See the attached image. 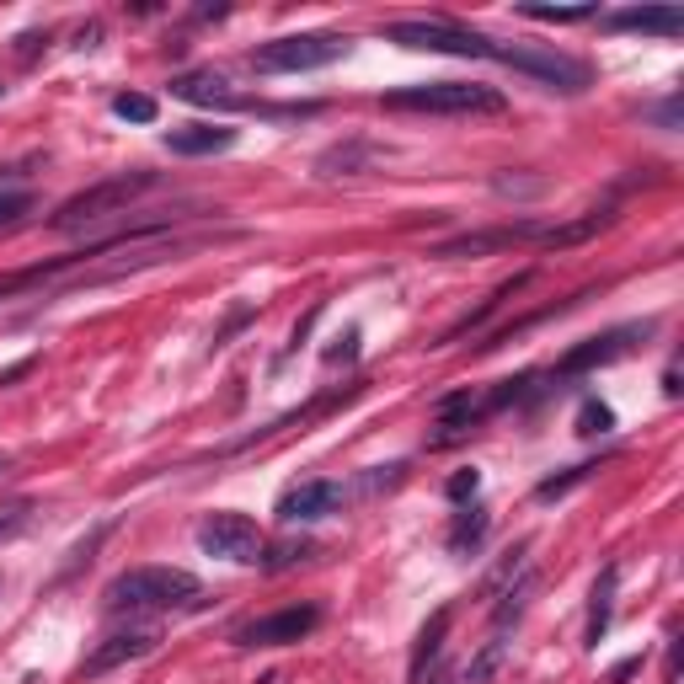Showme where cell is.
Returning a JSON list of instances; mask_svg holds the SVG:
<instances>
[{
  "label": "cell",
  "instance_id": "6da1fadb",
  "mask_svg": "<svg viewBox=\"0 0 684 684\" xmlns=\"http://www.w3.org/2000/svg\"><path fill=\"white\" fill-rule=\"evenodd\" d=\"M204 583L182 567H129L102 588L107 615H155V610H198Z\"/></svg>",
  "mask_w": 684,
  "mask_h": 684
},
{
  "label": "cell",
  "instance_id": "7a4b0ae2",
  "mask_svg": "<svg viewBox=\"0 0 684 684\" xmlns=\"http://www.w3.org/2000/svg\"><path fill=\"white\" fill-rule=\"evenodd\" d=\"M391 113H439V118H481V113H503L508 97L497 86L481 81H417L396 86L380 97Z\"/></svg>",
  "mask_w": 684,
  "mask_h": 684
},
{
  "label": "cell",
  "instance_id": "3957f363",
  "mask_svg": "<svg viewBox=\"0 0 684 684\" xmlns=\"http://www.w3.org/2000/svg\"><path fill=\"white\" fill-rule=\"evenodd\" d=\"M353 38L348 33H289V38H268L252 49V65L257 75H305V70H326L337 59H348Z\"/></svg>",
  "mask_w": 684,
  "mask_h": 684
},
{
  "label": "cell",
  "instance_id": "277c9868",
  "mask_svg": "<svg viewBox=\"0 0 684 684\" xmlns=\"http://www.w3.org/2000/svg\"><path fill=\"white\" fill-rule=\"evenodd\" d=\"M492 65H508V70L530 75V81H540L546 91H562V97H583V91L594 86V70H588L583 59H572L562 49H546V43H497Z\"/></svg>",
  "mask_w": 684,
  "mask_h": 684
},
{
  "label": "cell",
  "instance_id": "5b68a950",
  "mask_svg": "<svg viewBox=\"0 0 684 684\" xmlns=\"http://www.w3.org/2000/svg\"><path fill=\"white\" fill-rule=\"evenodd\" d=\"M150 188H155V171H123V177H107V182H97V188L65 198L49 225H54V230L102 225V220H113V214H129V204H134L139 193H150Z\"/></svg>",
  "mask_w": 684,
  "mask_h": 684
},
{
  "label": "cell",
  "instance_id": "8992f818",
  "mask_svg": "<svg viewBox=\"0 0 684 684\" xmlns=\"http://www.w3.org/2000/svg\"><path fill=\"white\" fill-rule=\"evenodd\" d=\"M385 43L423 49V54H455V59H492L497 54V38L476 33V27H460V22H444V17L391 22V27H385Z\"/></svg>",
  "mask_w": 684,
  "mask_h": 684
},
{
  "label": "cell",
  "instance_id": "52a82bcc",
  "mask_svg": "<svg viewBox=\"0 0 684 684\" xmlns=\"http://www.w3.org/2000/svg\"><path fill=\"white\" fill-rule=\"evenodd\" d=\"M198 546H204V556H220V562H236V567H252V562H262V551H268L257 519H246L236 508L209 513V519L198 524Z\"/></svg>",
  "mask_w": 684,
  "mask_h": 684
},
{
  "label": "cell",
  "instance_id": "ba28073f",
  "mask_svg": "<svg viewBox=\"0 0 684 684\" xmlns=\"http://www.w3.org/2000/svg\"><path fill=\"white\" fill-rule=\"evenodd\" d=\"M316 626H321L316 604H289V610H278V615H262V620L236 626V631H230V642H236V647H294V642H305Z\"/></svg>",
  "mask_w": 684,
  "mask_h": 684
},
{
  "label": "cell",
  "instance_id": "9c48e42d",
  "mask_svg": "<svg viewBox=\"0 0 684 684\" xmlns=\"http://www.w3.org/2000/svg\"><path fill=\"white\" fill-rule=\"evenodd\" d=\"M647 337H652V321H631V326H615V332H604V337H588L556 364V375L572 380V375H588V369H604V364L626 359L636 342H647Z\"/></svg>",
  "mask_w": 684,
  "mask_h": 684
},
{
  "label": "cell",
  "instance_id": "30bf717a",
  "mask_svg": "<svg viewBox=\"0 0 684 684\" xmlns=\"http://www.w3.org/2000/svg\"><path fill=\"white\" fill-rule=\"evenodd\" d=\"M551 225L540 220H519V225H497V230H476V236H455L428 246V257H487V252H508V246H540Z\"/></svg>",
  "mask_w": 684,
  "mask_h": 684
},
{
  "label": "cell",
  "instance_id": "8fae6325",
  "mask_svg": "<svg viewBox=\"0 0 684 684\" xmlns=\"http://www.w3.org/2000/svg\"><path fill=\"white\" fill-rule=\"evenodd\" d=\"M342 503H348V492H342V481H300V487H289L284 497H278V519L284 524H321L332 519V513H342Z\"/></svg>",
  "mask_w": 684,
  "mask_h": 684
},
{
  "label": "cell",
  "instance_id": "7c38bea8",
  "mask_svg": "<svg viewBox=\"0 0 684 684\" xmlns=\"http://www.w3.org/2000/svg\"><path fill=\"white\" fill-rule=\"evenodd\" d=\"M155 647H161V631H155V626L118 631V636H107V642L91 652V658H81V668H75V674H81V679H102V674H113V668H123V663L150 658Z\"/></svg>",
  "mask_w": 684,
  "mask_h": 684
},
{
  "label": "cell",
  "instance_id": "4fadbf2b",
  "mask_svg": "<svg viewBox=\"0 0 684 684\" xmlns=\"http://www.w3.org/2000/svg\"><path fill=\"white\" fill-rule=\"evenodd\" d=\"M610 33H642V38H679L684 33V11L679 6H626L599 17Z\"/></svg>",
  "mask_w": 684,
  "mask_h": 684
},
{
  "label": "cell",
  "instance_id": "5bb4252c",
  "mask_svg": "<svg viewBox=\"0 0 684 684\" xmlns=\"http://www.w3.org/2000/svg\"><path fill=\"white\" fill-rule=\"evenodd\" d=\"M433 412H439V433H433V444H455V439H465V433H471L492 407H487V396H481V391H455V396H444Z\"/></svg>",
  "mask_w": 684,
  "mask_h": 684
},
{
  "label": "cell",
  "instance_id": "9a60e30c",
  "mask_svg": "<svg viewBox=\"0 0 684 684\" xmlns=\"http://www.w3.org/2000/svg\"><path fill=\"white\" fill-rule=\"evenodd\" d=\"M161 145L171 155H225L236 145V129L230 123H182V129H166Z\"/></svg>",
  "mask_w": 684,
  "mask_h": 684
},
{
  "label": "cell",
  "instance_id": "2e32d148",
  "mask_svg": "<svg viewBox=\"0 0 684 684\" xmlns=\"http://www.w3.org/2000/svg\"><path fill=\"white\" fill-rule=\"evenodd\" d=\"M171 97L177 102H193V107H252V102H241L236 91H230V81L225 75H214V70H188V75H177L171 81Z\"/></svg>",
  "mask_w": 684,
  "mask_h": 684
},
{
  "label": "cell",
  "instance_id": "e0dca14e",
  "mask_svg": "<svg viewBox=\"0 0 684 684\" xmlns=\"http://www.w3.org/2000/svg\"><path fill=\"white\" fill-rule=\"evenodd\" d=\"M524 284H530V273H519V278H508V284H497V289L487 294V300H481V305L471 310V316H460V321H455V326H449V332H444L439 342H433V348H449V342H460L465 332H476V326H481V321H487V316H492V310H503V305H508V300H513V294H519Z\"/></svg>",
  "mask_w": 684,
  "mask_h": 684
},
{
  "label": "cell",
  "instance_id": "ac0fdd59",
  "mask_svg": "<svg viewBox=\"0 0 684 684\" xmlns=\"http://www.w3.org/2000/svg\"><path fill=\"white\" fill-rule=\"evenodd\" d=\"M449 620H455V615H449V610H439V615H433L423 631H417L412 668H407V674H412V684H423V674H428L433 663H439V652H444V636H449Z\"/></svg>",
  "mask_w": 684,
  "mask_h": 684
},
{
  "label": "cell",
  "instance_id": "d6986e66",
  "mask_svg": "<svg viewBox=\"0 0 684 684\" xmlns=\"http://www.w3.org/2000/svg\"><path fill=\"white\" fill-rule=\"evenodd\" d=\"M615 583H620V567H604L599 583H594V604H588V647L604 642L610 631V615H615Z\"/></svg>",
  "mask_w": 684,
  "mask_h": 684
},
{
  "label": "cell",
  "instance_id": "ffe728a7",
  "mask_svg": "<svg viewBox=\"0 0 684 684\" xmlns=\"http://www.w3.org/2000/svg\"><path fill=\"white\" fill-rule=\"evenodd\" d=\"M481 535H487V508L471 503V508H460L455 513V524H449V551H476L481 546Z\"/></svg>",
  "mask_w": 684,
  "mask_h": 684
},
{
  "label": "cell",
  "instance_id": "44dd1931",
  "mask_svg": "<svg viewBox=\"0 0 684 684\" xmlns=\"http://www.w3.org/2000/svg\"><path fill=\"white\" fill-rule=\"evenodd\" d=\"M503 658H508V642H503V631H497L492 642H481V652H476L471 663H465L460 684H492V674L503 668Z\"/></svg>",
  "mask_w": 684,
  "mask_h": 684
},
{
  "label": "cell",
  "instance_id": "7402d4cb",
  "mask_svg": "<svg viewBox=\"0 0 684 684\" xmlns=\"http://www.w3.org/2000/svg\"><path fill=\"white\" fill-rule=\"evenodd\" d=\"M369 155H375V145H332L316 161V171H321V177H348V171H359Z\"/></svg>",
  "mask_w": 684,
  "mask_h": 684
},
{
  "label": "cell",
  "instance_id": "603a6c76",
  "mask_svg": "<svg viewBox=\"0 0 684 684\" xmlns=\"http://www.w3.org/2000/svg\"><path fill=\"white\" fill-rule=\"evenodd\" d=\"M594 471H599V460H583V465H572V471H562V476H546V481H540V487H535V497H540V503H551V497L572 492V487H578V481H588Z\"/></svg>",
  "mask_w": 684,
  "mask_h": 684
},
{
  "label": "cell",
  "instance_id": "cb8c5ba5",
  "mask_svg": "<svg viewBox=\"0 0 684 684\" xmlns=\"http://www.w3.org/2000/svg\"><path fill=\"white\" fill-rule=\"evenodd\" d=\"M530 22H556V27H567V22H594L599 17V6H519Z\"/></svg>",
  "mask_w": 684,
  "mask_h": 684
},
{
  "label": "cell",
  "instance_id": "d4e9b609",
  "mask_svg": "<svg viewBox=\"0 0 684 684\" xmlns=\"http://www.w3.org/2000/svg\"><path fill=\"white\" fill-rule=\"evenodd\" d=\"M113 113H118L123 123H155V113H161V107H155V97H145V91H118V97H113Z\"/></svg>",
  "mask_w": 684,
  "mask_h": 684
},
{
  "label": "cell",
  "instance_id": "484cf974",
  "mask_svg": "<svg viewBox=\"0 0 684 684\" xmlns=\"http://www.w3.org/2000/svg\"><path fill=\"white\" fill-rule=\"evenodd\" d=\"M610 428H615V412L604 407V401H583L578 407V433L583 439H604Z\"/></svg>",
  "mask_w": 684,
  "mask_h": 684
},
{
  "label": "cell",
  "instance_id": "4316f807",
  "mask_svg": "<svg viewBox=\"0 0 684 684\" xmlns=\"http://www.w3.org/2000/svg\"><path fill=\"white\" fill-rule=\"evenodd\" d=\"M476 492H481V471H476V465H465V471H455V476L444 481L449 503H476Z\"/></svg>",
  "mask_w": 684,
  "mask_h": 684
},
{
  "label": "cell",
  "instance_id": "83f0119b",
  "mask_svg": "<svg viewBox=\"0 0 684 684\" xmlns=\"http://www.w3.org/2000/svg\"><path fill=\"white\" fill-rule=\"evenodd\" d=\"M38 198L27 193V188H0V225H17L22 214H33Z\"/></svg>",
  "mask_w": 684,
  "mask_h": 684
},
{
  "label": "cell",
  "instance_id": "f1b7e54d",
  "mask_svg": "<svg viewBox=\"0 0 684 684\" xmlns=\"http://www.w3.org/2000/svg\"><path fill=\"white\" fill-rule=\"evenodd\" d=\"M310 551H316L310 540H289V546H278V551L262 556V567H268V572H284V567H294V562H305Z\"/></svg>",
  "mask_w": 684,
  "mask_h": 684
},
{
  "label": "cell",
  "instance_id": "f546056e",
  "mask_svg": "<svg viewBox=\"0 0 684 684\" xmlns=\"http://www.w3.org/2000/svg\"><path fill=\"white\" fill-rule=\"evenodd\" d=\"M27 513H33L27 503H11V508H0V540H6V535H17L22 524H27Z\"/></svg>",
  "mask_w": 684,
  "mask_h": 684
},
{
  "label": "cell",
  "instance_id": "4dcf8cb0",
  "mask_svg": "<svg viewBox=\"0 0 684 684\" xmlns=\"http://www.w3.org/2000/svg\"><path fill=\"white\" fill-rule=\"evenodd\" d=\"M353 353H359V332L342 337V348H326V364H342V359H353Z\"/></svg>",
  "mask_w": 684,
  "mask_h": 684
},
{
  "label": "cell",
  "instance_id": "1f68e13d",
  "mask_svg": "<svg viewBox=\"0 0 684 684\" xmlns=\"http://www.w3.org/2000/svg\"><path fill=\"white\" fill-rule=\"evenodd\" d=\"M652 118H658L663 129H679V97H668L663 107H652Z\"/></svg>",
  "mask_w": 684,
  "mask_h": 684
},
{
  "label": "cell",
  "instance_id": "d6a6232c",
  "mask_svg": "<svg viewBox=\"0 0 684 684\" xmlns=\"http://www.w3.org/2000/svg\"><path fill=\"white\" fill-rule=\"evenodd\" d=\"M684 391V385H679V369H668V375H663V396H679Z\"/></svg>",
  "mask_w": 684,
  "mask_h": 684
},
{
  "label": "cell",
  "instance_id": "836d02e7",
  "mask_svg": "<svg viewBox=\"0 0 684 684\" xmlns=\"http://www.w3.org/2000/svg\"><path fill=\"white\" fill-rule=\"evenodd\" d=\"M6 471H11V460H6V455H0V476H6Z\"/></svg>",
  "mask_w": 684,
  "mask_h": 684
}]
</instances>
